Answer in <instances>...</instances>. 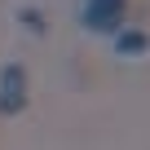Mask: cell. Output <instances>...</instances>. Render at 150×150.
<instances>
[{
  "label": "cell",
  "instance_id": "cell-1",
  "mask_svg": "<svg viewBox=\"0 0 150 150\" xmlns=\"http://www.w3.org/2000/svg\"><path fill=\"white\" fill-rule=\"evenodd\" d=\"M128 18V0H84V27L106 35V31H119Z\"/></svg>",
  "mask_w": 150,
  "mask_h": 150
},
{
  "label": "cell",
  "instance_id": "cell-2",
  "mask_svg": "<svg viewBox=\"0 0 150 150\" xmlns=\"http://www.w3.org/2000/svg\"><path fill=\"white\" fill-rule=\"evenodd\" d=\"M27 110V66L9 62L0 71V115H22Z\"/></svg>",
  "mask_w": 150,
  "mask_h": 150
},
{
  "label": "cell",
  "instance_id": "cell-3",
  "mask_svg": "<svg viewBox=\"0 0 150 150\" xmlns=\"http://www.w3.org/2000/svg\"><path fill=\"white\" fill-rule=\"evenodd\" d=\"M146 49H150V35L146 31H119V40H115V53L119 57H137Z\"/></svg>",
  "mask_w": 150,
  "mask_h": 150
},
{
  "label": "cell",
  "instance_id": "cell-4",
  "mask_svg": "<svg viewBox=\"0 0 150 150\" xmlns=\"http://www.w3.org/2000/svg\"><path fill=\"white\" fill-rule=\"evenodd\" d=\"M18 18H22V27H27V31H35V35H44V27H49V22H44V13H35V9H22Z\"/></svg>",
  "mask_w": 150,
  "mask_h": 150
}]
</instances>
